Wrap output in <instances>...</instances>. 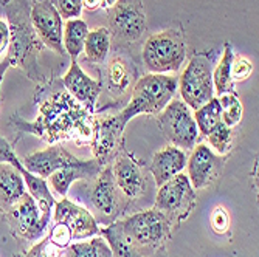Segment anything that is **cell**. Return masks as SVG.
I'll return each mask as SVG.
<instances>
[{
    "label": "cell",
    "instance_id": "8fae6325",
    "mask_svg": "<svg viewBox=\"0 0 259 257\" xmlns=\"http://www.w3.org/2000/svg\"><path fill=\"white\" fill-rule=\"evenodd\" d=\"M146 30V11L141 0H118L109 10V31L118 43H132Z\"/></svg>",
    "mask_w": 259,
    "mask_h": 257
},
{
    "label": "cell",
    "instance_id": "30bf717a",
    "mask_svg": "<svg viewBox=\"0 0 259 257\" xmlns=\"http://www.w3.org/2000/svg\"><path fill=\"white\" fill-rule=\"evenodd\" d=\"M158 127L168 141L182 149L193 150L199 139V129L191 109L182 99H172L157 115Z\"/></svg>",
    "mask_w": 259,
    "mask_h": 257
},
{
    "label": "cell",
    "instance_id": "7c38bea8",
    "mask_svg": "<svg viewBox=\"0 0 259 257\" xmlns=\"http://www.w3.org/2000/svg\"><path fill=\"white\" fill-rule=\"evenodd\" d=\"M126 124L118 115L95 116L93 123V139L90 143L93 158H97L101 166H109L112 161L124 150L123 132Z\"/></svg>",
    "mask_w": 259,
    "mask_h": 257
},
{
    "label": "cell",
    "instance_id": "836d02e7",
    "mask_svg": "<svg viewBox=\"0 0 259 257\" xmlns=\"http://www.w3.org/2000/svg\"><path fill=\"white\" fill-rule=\"evenodd\" d=\"M253 73V64L250 59L244 56H234L231 64V81L233 82H242L250 78Z\"/></svg>",
    "mask_w": 259,
    "mask_h": 257
},
{
    "label": "cell",
    "instance_id": "d4e9b609",
    "mask_svg": "<svg viewBox=\"0 0 259 257\" xmlns=\"http://www.w3.org/2000/svg\"><path fill=\"white\" fill-rule=\"evenodd\" d=\"M87 33L89 27L82 19H68L64 23L62 43L64 50L70 55L72 61H76V58L82 53Z\"/></svg>",
    "mask_w": 259,
    "mask_h": 257
},
{
    "label": "cell",
    "instance_id": "f1b7e54d",
    "mask_svg": "<svg viewBox=\"0 0 259 257\" xmlns=\"http://www.w3.org/2000/svg\"><path fill=\"white\" fill-rule=\"evenodd\" d=\"M194 121L197 124L199 133H202L203 136L206 133H209L213 130L221 121V106L218 98H211L206 104H203L202 107H199L197 110H194Z\"/></svg>",
    "mask_w": 259,
    "mask_h": 257
},
{
    "label": "cell",
    "instance_id": "7402d4cb",
    "mask_svg": "<svg viewBox=\"0 0 259 257\" xmlns=\"http://www.w3.org/2000/svg\"><path fill=\"white\" fill-rule=\"evenodd\" d=\"M100 234L109 243L113 257H168L166 248L152 249L131 240L120 229L118 222H113L104 228H100Z\"/></svg>",
    "mask_w": 259,
    "mask_h": 257
},
{
    "label": "cell",
    "instance_id": "ba28073f",
    "mask_svg": "<svg viewBox=\"0 0 259 257\" xmlns=\"http://www.w3.org/2000/svg\"><path fill=\"white\" fill-rule=\"evenodd\" d=\"M182 101L193 110H197L214 98L213 85V58L209 53H197L183 70L179 81Z\"/></svg>",
    "mask_w": 259,
    "mask_h": 257
},
{
    "label": "cell",
    "instance_id": "8d00e7d4",
    "mask_svg": "<svg viewBox=\"0 0 259 257\" xmlns=\"http://www.w3.org/2000/svg\"><path fill=\"white\" fill-rule=\"evenodd\" d=\"M118 0H82V8L87 11H100V10H110Z\"/></svg>",
    "mask_w": 259,
    "mask_h": 257
},
{
    "label": "cell",
    "instance_id": "e0dca14e",
    "mask_svg": "<svg viewBox=\"0 0 259 257\" xmlns=\"http://www.w3.org/2000/svg\"><path fill=\"white\" fill-rule=\"evenodd\" d=\"M53 217L55 222L64 223L70 229L73 240H85L100 234V225L92 213L70 198L64 197L61 201L55 203Z\"/></svg>",
    "mask_w": 259,
    "mask_h": 257
},
{
    "label": "cell",
    "instance_id": "9c48e42d",
    "mask_svg": "<svg viewBox=\"0 0 259 257\" xmlns=\"http://www.w3.org/2000/svg\"><path fill=\"white\" fill-rule=\"evenodd\" d=\"M2 219L8 225L10 232L20 240H37L40 239L50 226V216H45L37 201L28 191L11 208L2 211Z\"/></svg>",
    "mask_w": 259,
    "mask_h": 257
},
{
    "label": "cell",
    "instance_id": "603a6c76",
    "mask_svg": "<svg viewBox=\"0 0 259 257\" xmlns=\"http://www.w3.org/2000/svg\"><path fill=\"white\" fill-rule=\"evenodd\" d=\"M186 153L185 150L168 144L158 152L154 153L152 161L148 168L149 174L154 178L155 186H161L163 183H166L172 177L179 175L183 172L186 168Z\"/></svg>",
    "mask_w": 259,
    "mask_h": 257
},
{
    "label": "cell",
    "instance_id": "d6986e66",
    "mask_svg": "<svg viewBox=\"0 0 259 257\" xmlns=\"http://www.w3.org/2000/svg\"><path fill=\"white\" fill-rule=\"evenodd\" d=\"M64 88L72 95L81 106H84L92 115H95L97 102L101 93V82L92 79L76 61H72L68 72L62 78Z\"/></svg>",
    "mask_w": 259,
    "mask_h": 257
},
{
    "label": "cell",
    "instance_id": "cb8c5ba5",
    "mask_svg": "<svg viewBox=\"0 0 259 257\" xmlns=\"http://www.w3.org/2000/svg\"><path fill=\"white\" fill-rule=\"evenodd\" d=\"M27 192L20 172L10 163H0V213L17 203Z\"/></svg>",
    "mask_w": 259,
    "mask_h": 257
},
{
    "label": "cell",
    "instance_id": "4fadbf2b",
    "mask_svg": "<svg viewBox=\"0 0 259 257\" xmlns=\"http://www.w3.org/2000/svg\"><path fill=\"white\" fill-rule=\"evenodd\" d=\"M110 168L116 186H118V189L127 198L129 204H132V201H138L145 195L149 186V180H148L149 171L145 169L143 163L134 153L123 150L112 161Z\"/></svg>",
    "mask_w": 259,
    "mask_h": 257
},
{
    "label": "cell",
    "instance_id": "ffe728a7",
    "mask_svg": "<svg viewBox=\"0 0 259 257\" xmlns=\"http://www.w3.org/2000/svg\"><path fill=\"white\" fill-rule=\"evenodd\" d=\"M104 166H101V163L97 158L92 160H73L67 163L64 168L56 171L49 177L52 189L61 195L65 197L67 192L72 188V184L82 180V181H92L93 178H97V175L101 172Z\"/></svg>",
    "mask_w": 259,
    "mask_h": 257
},
{
    "label": "cell",
    "instance_id": "f546056e",
    "mask_svg": "<svg viewBox=\"0 0 259 257\" xmlns=\"http://www.w3.org/2000/svg\"><path fill=\"white\" fill-rule=\"evenodd\" d=\"M219 106H221V118L222 123L231 129L236 127L244 115V107L238 98V95L234 91H228V93H222V95L218 96Z\"/></svg>",
    "mask_w": 259,
    "mask_h": 257
},
{
    "label": "cell",
    "instance_id": "d590c367",
    "mask_svg": "<svg viewBox=\"0 0 259 257\" xmlns=\"http://www.w3.org/2000/svg\"><path fill=\"white\" fill-rule=\"evenodd\" d=\"M62 19H78L82 13V0H50Z\"/></svg>",
    "mask_w": 259,
    "mask_h": 257
},
{
    "label": "cell",
    "instance_id": "2e32d148",
    "mask_svg": "<svg viewBox=\"0 0 259 257\" xmlns=\"http://www.w3.org/2000/svg\"><path fill=\"white\" fill-rule=\"evenodd\" d=\"M103 79L104 81L101 87L112 101L109 107H113L116 102H121L124 96H127L131 88H134L135 82L138 81V70L132 59L126 55H115L107 62Z\"/></svg>",
    "mask_w": 259,
    "mask_h": 257
},
{
    "label": "cell",
    "instance_id": "f35d334b",
    "mask_svg": "<svg viewBox=\"0 0 259 257\" xmlns=\"http://www.w3.org/2000/svg\"><path fill=\"white\" fill-rule=\"evenodd\" d=\"M11 67V62L8 59V56L0 62V85H2V81H4V75L7 73V70ZM0 102H2V96H0Z\"/></svg>",
    "mask_w": 259,
    "mask_h": 257
},
{
    "label": "cell",
    "instance_id": "83f0119b",
    "mask_svg": "<svg viewBox=\"0 0 259 257\" xmlns=\"http://www.w3.org/2000/svg\"><path fill=\"white\" fill-rule=\"evenodd\" d=\"M233 58H234L233 46L230 42H225L222 58H221L219 64L216 65V68L213 70V85H214V90L218 91V95L233 91V87H234V82L231 81Z\"/></svg>",
    "mask_w": 259,
    "mask_h": 257
},
{
    "label": "cell",
    "instance_id": "9a60e30c",
    "mask_svg": "<svg viewBox=\"0 0 259 257\" xmlns=\"http://www.w3.org/2000/svg\"><path fill=\"white\" fill-rule=\"evenodd\" d=\"M30 17H31L33 28L39 36L42 45L64 56L65 53L62 43L64 23L55 5L50 0H36L31 5Z\"/></svg>",
    "mask_w": 259,
    "mask_h": 257
},
{
    "label": "cell",
    "instance_id": "5b68a950",
    "mask_svg": "<svg viewBox=\"0 0 259 257\" xmlns=\"http://www.w3.org/2000/svg\"><path fill=\"white\" fill-rule=\"evenodd\" d=\"M145 67L151 73L177 72L186 58L185 37L180 30H164L152 34L141 52Z\"/></svg>",
    "mask_w": 259,
    "mask_h": 257
},
{
    "label": "cell",
    "instance_id": "5bb4252c",
    "mask_svg": "<svg viewBox=\"0 0 259 257\" xmlns=\"http://www.w3.org/2000/svg\"><path fill=\"white\" fill-rule=\"evenodd\" d=\"M227 155H218L208 144L199 143L193 147L191 157L186 160L188 180L194 191L206 189L218 183L222 177Z\"/></svg>",
    "mask_w": 259,
    "mask_h": 257
},
{
    "label": "cell",
    "instance_id": "277c9868",
    "mask_svg": "<svg viewBox=\"0 0 259 257\" xmlns=\"http://www.w3.org/2000/svg\"><path fill=\"white\" fill-rule=\"evenodd\" d=\"M87 200L93 211V217L97 216V222L104 226L118 220L129 209V201L123 195L115 183L112 168L104 166L101 172L92 181H85Z\"/></svg>",
    "mask_w": 259,
    "mask_h": 257
},
{
    "label": "cell",
    "instance_id": "44dd1931",
    "mask_svg": "<svg viewBox=\"0 0 259 257\" xmlns=\"http://www.w3.org/2000/svg\"><path fill=\"white\" fill-rule=\"evenodd\" d=\"M73 160H76V157L70 153L62 144H52L44 150L23 157L20 161L28 172L45 180Z\"/></svg>",
    "mask_w": 259,
    "mask_h": 257
},
{
    "label": "cell",
    "instance_id": "8992f818",
    "mask_svg": "<svg viewBox=\"0 0 259 257\" xmlns=\"http://www.w3.org/2000/svg\"><path fill=\"white\" fill-rule=\"evenodd\" d=\"M197 194L183 172L158 186L154 209L164 216L172 229H177L194 211Z\"/></svg>",
    "mask_w": 259,
    "mask_h": 257
},
{
    "label": "cell",
    "instance_id": "4316f807",
    "mask_svg": "<svg viewBox=\"0 0 259 257\" xmlns=\"http://www.w3.org/2000/svg\"><path fill=\"white\" fill-rule=\"evenodd\" d=\"M64 257H113L104 237H90L85 242L70 243L64 249Z\"/></svg>",
    "mask_w": 259,
    "mask_h": 257
},
{
    "label": "cell",
    "instance_id": "d6a6232c",
    "mask_svg": "<svg viewBox=\"0 0 259 257\" xmlns=\"http://www.w3.org/2000/svg\"><path fill=\"white\" fill-rule=\"evenodd\" d=\"M209 225L218 236L228 234L230 226H231V219H230V214L224 206L218 204L213 208V211H211V214H209Z\"/></svg>",
    "mask_w": 259,
    "mask_h": 257
},
{
    "label": "cell",
    "instance_id": "ac0fdd59",
    "mask_svg": "<svg viewBox=\"0 0 259 257\" xmlns=\"http://www.w3.org/2000/svg\"><path fill=\"white\" fill-rule=\"evenodd\" d=\"M0 163H10L13 165L22 175L23 181H25L27 186V191L30 195H33V198L37 201L40 211L45 216H50L52 217V209L55 208V197L50 192V188L47 181L31 172H28L25 168H23L22 161L17 158V155L13 150V146L7 141L4 136H0Z\"/></svg>",
    "mask_w": 259,
    "mask_h": 257
},
{
    "label": "cell",
    "instance_id": "e575fe53",
    "mask_svg": "<svg viewBox=\"0 0 259 257\" xmlns=\"http://www.w3.org/2000/svg\"><path fill=\"white\" fill-rule=\"evenodd\" d=\"M49 234H47V237H49L56 246L65 249L70 243H72V232H70V229L64 225V223H58L55 222L52 226H49Z\"/></svg>",
    "mask_w": 259,
    "mask_h": 257
},
{
    "label": "cell",
    "instance_id": "7a4b0ae2",
    "mask_svg": "<svg viewBox=\"0 0 259 257\" xmlns=\"http://www.w3.org/2000/svg\"><path fill=\"white\" fill-rule=\"evenodd\" d=\"M2 8L8 17V27L11 34L8 53L11 67L20 68L28 79L37 84L47 82V78L42 73L37 61L44 45L33 28L30 17V2L28 0H4Z\"/></svg>",
    "mask_w": 259,
    "mask_h": 257
},
{
    "label": "cell",
    "instance_id": "6da1fadb",
    "mask_svg": "<svg viewBox=\"0 0 259 257\" xmlns=\"http://www.w3.org/2000/svg\"><path fill=\"white\" fill-rule=\"evenodd\" d=\"M49 91L37 88L34 101L39 104L36 121L28 123L13 116L11 124L19 133L34 135L47 144L73 141L76 146H90L93 139V116L64 88L62 82L42 84Z\"/></svg>",
    "mask_w": 259,
    "mask_h": 257
},
{
    "label": "cell",
    "instance_id": "52a82bcc",
    "mask_svg": "<svg viewBox=\"0 0 259 257\" xmlns=\"http://www.w3.org/2000/svg\"><path fill=\"white\" fill-rule=\"evenodd\" d=\"M116 222L131 240L152 249L166 248V243L174 231L164 216L154 208L131 214Z\"/></svg>",
    "mask_w": 259,
    "mask_h": 257
},
{
    "label": "cell",
    "instance_id": "484cf974",
    "mask_svg": "<svg viewBox=\"0 0 259 257\" xmlns=\"http://www.w3.org/2000/svg\"><path fill=\"white\" fill-rule=\"evenodd\" d=\"M110 42H112V36L109 28L106 27H100L89 31L84 42V53L87 61L93 64L106 62L110 52Z\"/></svg>",
    "mask_w": 259,
    "mask_h": 257
},
{
    "label": "cell",
    "instance_id": "1f68e13d",
    "mask_svg": "<svg viewBox=\"0 0 259 257\" xmlns=\"http://www.w3.org/2000/svg\"><path fill=\"white\" fill-rule=\"evenodd\" d=\"M17 257H64V249L56 246L49 237L42 239L39 243L33 245L27 252Z\"/></svg>",
    "mask_w": 259,
    "mask_h": 257
},
{
    "label": "cell",
    "instance_id": "4dcf8cb0",
    "mask_svg": "<svg viewBox=\"0 0 259 257\" xmlns=\"http://www.w3.org/2000/svg\"><path fill=\"white\" fill-rule=\"evenodd\" d=\"M209 149L218 155H228L234 146V132L231 127L225 126L222 121L205 135Z\"/></svg>",
    "mask_w": 259,
    "mask_h": 257
},
{
    "label": "cell",
    "instance_id": "74e56055",
    "mask_svg": "<svg viewBox=\"0 0 259 257\" xmlns=\"http://www.w3.org/2000/svg\"><path fill=\"white\" fill-rule=\"evenodd\" d=\"M10 37H11V34H10L8 22L0 19V55H2L7 50V46L10 45Z\"/></svg>",
    "mask_w": 259,
    "mask_h": 257
},
{
    "label": "cell",
    "instance_id": "3957f363",
    "mask_svg": "<svg viewBox=\"0 0 259 257\" xmlns=\"http://www.w3.org/2000/svg\"><path fill=\"white\" fill-rule=\"evenodd\" d=\"M179 88V79L171 75L149 73L138 78L132 88V96L118 113L121 121L127 123L138 115L157 116L166 107Z\"/></svg>",
    "mask_w": 259,
    "mask_h": 257
}]
</instances>
